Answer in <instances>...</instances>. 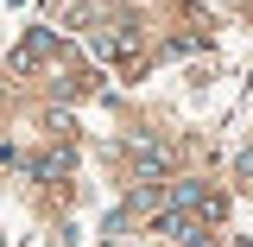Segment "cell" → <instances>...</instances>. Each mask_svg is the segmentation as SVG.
<instances>
[{
	"label": "cell",
	"instance_id": "obj_3",
	"mask_svg": "<svg viewBox=\"0 0 253 247\" xmlns=\"http://www.w3.org/2000/svg\"><path fill=\"white\" fill-rule=\"evenodd\" d=\"M203 197H209L203 184H177L171 190V209H203Z\"/></svg>",
	"mask_w": 253,
	"mask_h": 247
},
{
	"label": "cell",
	"instance_id": "obj_4",
	"mask_svg": "<svg viewBox=\"0 0 253 247\" xmlns=\"http://www.w3.org/2000/svg\"><path fill=\"white\" fill-rule=\"evenodd\" d=\"M133 165H139L146 178H158V171H165V152H158V146H133Z\"/></svg>",
	"mask_w": 253,
	"mask_h": 247
},
{
	"label": "cell",
	"instance_id": "obj_1",
	"mask_svg": "<svg viewBox=\"0 0 253 247\" xmlns=\"http://www.w3.org/2000/svg\"><path fill=\"white\" fill-rule=\"evenodd\" d=\"M51 51H57V32H44V26H38L26 45L13 51V70H32V63H44V57H51Z\"/></svg>",
	"mask_w": 253,
	"mask_h": 247
},
{
	"label": "cell",
	"instance_id": "obj_5",
	"mask_svg": "<svg viewBox=\"0 0 253 247\" xmlns=\"http://www.w3.org/2000/svg\"><path fill=\"white\" fill-rule=\"evenodd\" d=\"M70 171V152H51V158H38V178H63Z\"/></svg>",
	"mask_w": 253,
	"mask_h": 247
},
{
	"label": "cell",
	"instance_id": "obj_2",
	"mask_svg": "<svg viewBox=\"0 0 253 247\" xmlns=\"http://www.w3.org/2000/svg\"><path fill=\"white\" fill-rule=\"evenodd\" d=\"M158 235H171L177 247H209V235H203V228H196V222H190L184 209H171V216L158 222Z\"/></svg>",
	"mask_w": 253,
	"mask_h": 247
}]
</instances>
